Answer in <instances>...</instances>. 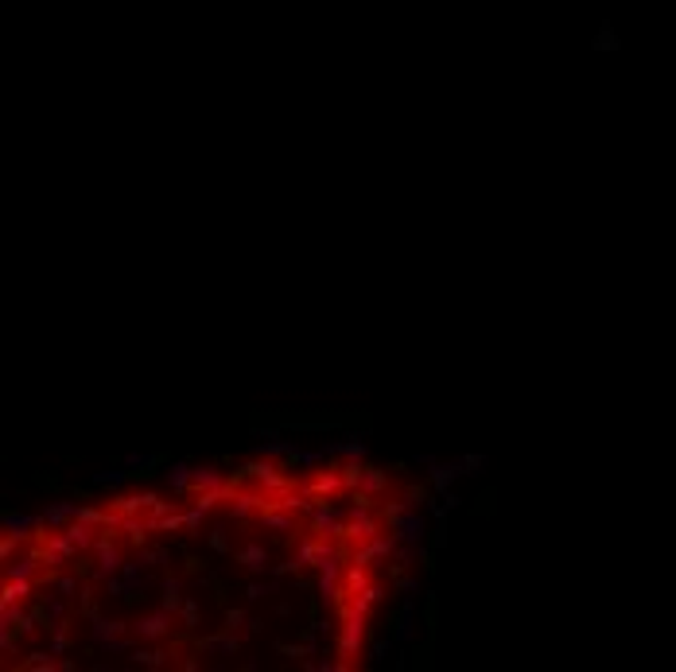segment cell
I'll use <instances>...</instances> for the list:
<instances>
[{
    "label": "cell",
    "instance_id": "obj_1",
    "mask_svg": "<svg viewBox=\"0 0 676 672\" xmlns=\"http://www.w3.org/2000/svg\"><path fill=\"white\" fill-rule=\"evenodd\" d=\"M366 614H350V618H342V626H338V657L346 661V665H354V657H361V649H366Z\"/></svg>",
    "mask_w": 676,
    "mask_h": 672
},
{
    "label": "cell",
    "instance_id": "obj_2",
    "mask_svg": "<svg viewBox=\"0 0 676 672\" xmlns=\"http://www.w3.org/2000/svg\"><path fill=\"white\" fill-rule=\"evenodd\" d=\"M307 521H311V533H315V536L342 541V533H346V509L331 505V497H319V505L307 513Z\"/></svg>",
    "mask_w": 676,
    "mask_h": 672
},
{
    "label": "cell",
    "instance_id": "obj_3",
    "mask_svg": "<svg viewBox=\"0 0 676 672\" xmlns=\"http://www.w3.org/2000/svg\"><path fill=\"white\" fill-rule=\"evenodd\" d=\"M129 629H133L129 622L102 618V614L89 622V637H94V645H102V649H109V653H125L129 649Z\"/></svg>",
    "mask_w": 676,
    "mask_h": 672
},
{
    "label": "cell",
    "instance_id": "obj_4",
    "mask_svg": "<svg viewBox=\"0 0 676 672\" xmlns=\"http://www.w3.org/2000/svg\"><path fill=\"white\" fill-rule=\"evenodd\" d=\"M94 579H109V575H117L121 571V563H125V556H121V548H117V541H113V533L109 529H102V536L94 541Z\"/></svg>",
    "mask_w": 676,
    "mask_h": 672
},
{
    "label": "cell",
    "instance_id": "obj_5",
    "mask_svg": "<svg viewBox=\"0 0 676 672\" xmlns=\"http://www.w3.org/2000/svg\"><path fill=\"white\" fill-rule=\"evenodd\" d=\"M377 533H381V517H377L374 509H358V505L346 509V533H342V541L361 544V541H374Z\"/></svg>",
    "mask_w": 676,
    "mask_h": 672
},
{
    "label": "cell",
    "instance_id": "obj_6",
    "mask_svg": "<svg viewBox=\"0 0 676 672\" xmlns=\"http://www.w3.org/2000/svg\"><path fill=\"white\" fill-rule=\"evenodd\" d=\"M171 618L175 614H168V610H152V614H140L136 618V626H133V634L140 637V641H163V637L171 634Z\"/></svg>",
    "mask_w": 676,
    "mask_h": 672
},
{
    "label": "cell",
    "instance_id": "obj_7",
    "mask_svg": "<svg viewBox=\"0 0 676 672\" xmlns=\"http://www.w3.org/2000/svg\"><path fill=\"white\" fill-rule=\"evenodd\" d=\"M393 536H397L400 544L420 548V544L427 541V517H424V509H412L405 521H397V525H393Z\"/></svg>",
    "mask_w": 676,
    "mask_h": 672
},
{
    "label": "cell",
    "instance_id": "obj_8",
    "mask_svg": "<svg viewBox=\"0 0 676 672\" xmlns=\"http://www.w3.org/2000/svg\"><path fill=\"white\" fill-rule=\"evenodd\" d=\"M156 489H140V494H121V497H109V509H117L121 517H133V513H144L156 505Z\"/></svg>",
    "mask_w": 676,
    "mask_h": 672
},
{
    "label": "cell",
    "instance_id": "obj_9",
    "mask_svg": "<svg viewBox=\"0 0 676 672\" xmlns=\"http://www.w3.org/2000/svg\"><path fill=\"white\" fill-rule=\"evenodd\" d=\"M195 645H199V653H222V657H237V653H241V637L229 634V629H222V634H206Z\"/></svg>",
    "mask_w": 676,
    "mask_h": 672
},
{
    "label": "cell",
    "instance_id": "obj_10",
    "mask_svg": "<svg viewBox=\"0 0 676 672\" xmlns=\"http://www.w3.org/2000/svg\"><path fill=\"white\" fill-rule=\"evenodd\" d=\"M303 489H307L311 497H334L338 489H346V482H342V470H338V467H331V470H319L315 478H307V482H303Z\"/></svg>",
    "mask_w": 676,
    "mask_h": 672
},
{
    "label": "cell",
    "instance_id": "obj_11",
    "mask_svg": "<svg viewBox=\"0 0 676 672\" xmlns=\"http://www.w3.org/2000/svg\"><path fill=\"white\" fill-rule=\"evenodd\" d=\"M222 486H229V478L222 475L214 462H202V467H195V475H191V494L187 497L202 494V489H222Z\"/></svg>",
    "mask_w": 676,
    "mask_h": 672
},
{
    "label": "cell",
    "instance_id": "obj_12",
    "mask_svg": "<svg viewBox=\"0 0 676 672\" xmlns=\"http://www.w3.org/2000/svg\"><path fill=\"white\" fill-rule=\"evenodd\" d=\"M459 475H463V462H432L427 467V482H432L435 494H447Z\"/></svg>",
    "mask_w": 676,
    "mask_h": 672
},
{
    "label": "cell",
    "instance_id": "obj_13",
    "mask_svg": "<svg viewBox=\"0 0 676 672\" xmlns=\"http://www.w3.org/2000/svg\"><path fill=\"white\" fill-rule=\"evenodd\" d=\"M412 610H416V599H405L389 614V634L397 637V641H412Z\"/></svg>",
    "mask_w": 676,
    "mask_h": 672
},
{
    "label": "cell",
    "instance_id": "obj_14",
    "mask_svg": "<svg viewBox=\"0 0 676 672\" xmlns=\"http://www.w3.org/2000/svg\"><path fill=\"white\" fill-rule=\"evenodd\" d=\"M234 560L241 563L245 571H253V575H265V571L272 568V563H268V548H265V544H245V548L237 552Z\"/></svg>",
    "mask_w": 676,
    "mask_h": 672
},
{
    "label": "cell",
    "instance_id": "obj_15",
    "mask_svg": "<svg viewBox=\"0 0 676 672\" xmlns=\"http://www.w3.org/2000/svg\"><path fill=\"white\" fill-rule=\"evenodd\" d=\"M39 517H43V525L55 533V529L70 525V521L78 517V502H55V505H47V509L39 513Z\"/></svg>",
    "mask_w": 676,
    "mask_h": 672
},
{
    "label": "cell",
    "instance_id": "obj_16",
    "mask_svg": "<svg viewBox=\"0 0 676 672\" xmlns=\"http://www.w3.org/2000/svg\"><path fill=\"white\" fill-rule=\"evenodd\" d=\"M183 583H179L175 575H163L160 579V607L168 610V614H179V607H183Z\"/></svg>",
    "mask_w": 676,
    "mask_h": 672
},
{
    "label": "cell",
    "instance_id": "obj_17",
    "mask_svg": "<svg viewBox=\"0 0 676 672\" xmlns=\"http://www.w3.org/2000/svg\"><path fill=\"white\" fill-rule=\"evenodd\" d=\"M191 475H195L191 462H171V470H168L171 494H175V497H187V494H191Z\"/></svg>",
    "mask_w": 676,
    "mask_h": 672
},
{
    "label": "cell",
    "instance_id": "obj_18",
    "mask_svg": "<svg viewBox=\"0 0 676 672\" xmlns=\"http://www.w3.org/2000/svg\"><path fill=\"white\" fill-rule=\"evenodd\" d=\"M28 595H31V579H8L4 591H0V610L20 607V602L28 599Z\"/></svg>",
    "mask_w": 676,
    "mask_h": 672
},
{
    "label": "cell",
    "instance_id": "obj_19",
    "mask_svg": "<svg viewBox=\"0 0 676 672\" xmlns=\"http://www.w3.org/2000/svg\"><path fill=\"white\" fill-rule=\"evenodd\" d=\"M168 661H175V657L163 653V649H144V645H136V649H133V665H140V668L160 672V668H168Z\"/></svg>",
    "mask_w": 676,
    "mask_h": 672
},
{
    "label": "cell",
    "instance_id": "obj_20",
    "mask_svg": "<svg viewBox=\"0 0 676 672\" xmlns=\"http://www.w3.org/2000/svg\"><path fill=\"white\" fill-rule=\"evenodd\" d=\"M257 517H261V525H265V529H272V533H292V529H295V517L288 509H261Z\"/></svg>",
    "mask_w": 676,
    "mask_h": 672
},
{
    "label": "cell",
    "instance_id": "obj_21",
    "mask_svg": "<svg viewBox=\"0 0 676 672\" xmlns=\"http://www.w3.org/2000/svg\"><path fill=\"white\" fill-rule=\"evenodd\" d=\"M0 521H4V529H20V533H36L43 525V517H31V513H20V509H4Z\"/></svg>",
    "mask_w": 676,
    "mask_h": 672
},
{
    "label": "cell",
    "instance_id": "obj_22",
    "mask_svg": "<svg viewBox=\"0 0 676 672\" xmlns=\"http://www.w3.org/2000/svg\"><path fill=\"white\" fill-rule=\"evenodd\" d=\"M459 505H463V497H459L455 489H447V494H440L435 502H427V517H432V521H443L451 509H459Z\"/></svg>",
    "mask_w": 676,
    "mask_h": 672
},
{
    "label": "cell",
    "instance_id": "obj_23",
    "mask_svg": "<svg viewBox=\"0 0 676 672\" xmlns=\"http://www.w3.org/2000/svg\"><path fill=\"white\" fill-rule=\"evenodd\" d=\"M31 541H36V533H20V529H8V533H4V541H0V560H12V552H20L23 548V544H31Z\"/></svg>",
    "mask_w": 676,
    "mask_h": 672
},
{
    "label": "cell",
    "instance_id": "obj_24",
    "mask_svg": "<svg viewBox=\"0 0 676 672\" xmlns=\"http://www.w3.org/2000/svg\"><path fill=\"white\" fill-rule=\"evenodd\" d=\"M412 668L416 672H432L435 668V637H424V645L412 649Z\"/></svg>",
    "mask_w": 676,
    "mask_h": 672
},
{
    "label": "cell",
    "instance_id": "obj_25",
    "mask_svg": "<svg viewBox=\"0 0 676 672\" xmlns=\"http://www.w3.org/2000/svg\"><path fill=\"white\" fill-rule=\"evenodd\" d=\"M20 668H47L51 672V668H59V653L55 649H31L28 657L20 661Z\"/></svg>",
    "mask_w": 676,
    "mask_h": 672
},
{
    "label": "cell",
    "instance_id": "obj_26",
    "mask_svg": "<svg viewBox=\"0 0 676 672\" xmlns=\"http://www.w3.org/2000/svg\"><path fill=\"white\" fill-rule=\"evenodd\" d=\"M342 583H346V591L350 595H358V591H366L374 579H369V568H361V563H350L346 568V575H342Z\"/></svg>",
    "mask_w": 676,
    "mask_h": 672
},
{
    "label": "cell",
    "instance_id": "obj_27",
    "mask_svg": "<svg viewBox=\"0 0 676 672\" xmlns=\"http://www.w3.org/2000/svg\"><path fill=\"white\" fill-rule=\"evenodd\" d=\"M393 641H397L393 634H377L374 641H369V649H366V661H369V665H381V661L393 653Z\"/></svg>",
    "mask_w": 676,
    "mask_h": 672
},
{
    "label": "cell",
    "instance_id": "obj_28",
    "mask_svg": "<svg viewBox=\"0 0 676 672\" xmlns=\"http://www.w3.org/2000/svg\"><path fill=\"white\" fill-rule=\"evenodd\" d=\"M494 513H498V489L494 486H486L482 494L474 497V517H482V521H490Z\"/></svg>",
    "mask_w": 676,
    "mask_h": 672
},
{
    "label": "cell",
    "instance_id": "obj_29",
    "mask_svg": "<svg viewBox=\"0 0 676 672\" xmlns=\"http://www.w3.org/2000/svg\"><path fill=\"white\" fill-rule=\"evenodd\" d=\"M385 486H389V470L369 467V462H366V470H361V489H369V494H381Z\"/></svg>",
    "mask_w": 676,
    "mask_h": 672
},
{
    "label": "cell",
    "instance_id": "obj_30",
    "mask_svg": "<svg viewBox=\"0 0 676 672\" xmlns=\"http://www.w3.org/2000/svg\"><path fill=\"white\" fill-rule=\"evenodd\" d=\"M432 494H435V489H432V482H412L408 489H405V502H408V509H427V502H432Z\"/></svg>",
    "mask_w": 676,
    "mask_h": 672
},
{
    "label": "cell",
    "instance_id": "obj_31",
    "mask_svg": "<svg viewBox=\"0 0 676 672\" xmlns=\"http://www.w3.org/2000/svg\"><path fill=\"white\" fill-rule=\"evenodd\" d=\"M408 513H412V509H408V502H405V497H400V502H385V505H381V521H385L389 529L397 525V521H405Z\"/></svg>",
    "mask_w": 676,
    "mask_h": 672
},
{
    "label": "cell",
    "instance_id": "obj_32",
    "mask_svg": "<svg viewBox=\"0 0 676 672\" xmlns=\"http://www.w3.org/2000/svg\"><path fill=\"white\" fill-rule=\"evenodd\" d=\"M125 478H133L129 470H97L94 475V489H117Z\"/></svg>",
    "mask_w": 676,
    "mask_h": 672
},
{
    "label": "cell",
    "instance_id": "obj_33",
    "mask_svg": "<svg viewBox=\"0 0 676 672\" xmlns=\"http://www.w3.org/2000/svg\"><path fill=\"white\" fill-rule=\"evenodd\" d=\"M78 614H82L86 622H94L97 614H102V610H97V595H94V587H82V591H78Z\"/></svg>",
    "mask_w": 676,
    "mask_h": 672
},
{
    "label": "cell",
    "instance_id": "obj_34",
    "mask_svg": "<svg viewBox=\"0 0 676 672\" xmlns=\"http://www.w3.org/2000/svg\"><path fill=\"white\" fill-rule=\"evenodd\" d=\"M206 544H210L214 556H229V533H226V525H214L210 533H206Z\"/></svg>",
    "mask_w": 676,
    "mask_h": 672
},
{
    "label": "cell",
    "instance_id": "obj_35",
    "mask_svg": "<svg viewBox=\"0 0 676 672\" xmlns=\"http://www.w3.org/2000/svg\"><path fill=\"white\" fill-rule=\"evenodd\" d=\"M424 629H427V637H435V629H440V599L435 595L424 599Z\"/></svg>",
    "mask_w": 676,
    "mask_h": 672
},
{
    "label": "cell",
    "instance_id": "obj_36",
    "mask_svg": "<svg viewBox=\"0 0 676 672\" xmlns=\"http://www.w3.org/2000/svg\"><path fill=\"white\" fill-rule=\"evenodd\" d=\"M179 618H183V629H199V599H195V595H187V599H183Z\"/></svg>",
    "mask_w": 676,
    "mask_h": 672
},
{
    "label": "cell",
    "instance_id": "obj_37",
    "mask_svg": "<svg viewBox=\"0 0 676 672\" xmlns=\"http://www.w3.org/2000/svg\"><path fill=\"white\" fill-rule=\"evenodd\" d=\"M183 517H187V536H191V541H199V536H202V517H206V513L191 502V509H183Z\"/></svg>",
    "mask_w": 676,
    "mask_h": 672
},
{
    "label": "cell",
    "instance_id": "obj_38",
    "mask_svg": "<svg viewBox=\"0 0 676 672\" xmlns=\"http://www.w3.org/2000/svg\"><path fill=\"white\" fill-rule=\"evenodd\" d=\"M245 622H249V614L237 610V607H226V618H222V629H229V634H241Z\"/></svg>",
    "mask_w": 676,
    "mask_h": 672
},
{
    "label": "cell",
    "instance_id": "obj_39",
    "mask_svg": "<svg viewBox=\"0 0 676 672\" xmlns=\"http://www.w3.org/2000/svg\"><path fill=\"white\" fill-rule=\"evenodd\" d=\"M67 626H70V622H59V626L51 629V649L59 653V657L67 653V645H70V629H67Z\"/></svg>",
    "mask_w": 676,
    "mask_h": 672
},
{
    "label": "cell",
    "instance_id": "obj_40",
    "mask_svg": "<svg viewBox=\"0 0 676 672\" xmlns=\"http://www.w3.org/2000/svg\"><path fill=\"white\" fill-rule=\"evenodd\" d=\"M303 568H307V563H303L300 556H292V560H284V563H272L268 575H300Z\"/></svg>",
    "mask_w": 676,
    "mask_h": 672
},
{
    "label": "cell",
    "instance_id": "obj_41",
    "mask_svg": "<svg viewBox=\"0 0 676 672\" xmlns=\"http://www.w3.org/2000/svg\"><path fill=\"white\" fill-rule=\"evenodd\" d=\"M315 544H319V536H303V541L295 544V556H300V560L307 563V568L315 563Z\"/></svg>",
    "mask_w": 676,
    "mask_h": 672
},
{
    "label": "cell",
    "instance_id": "obj_42",
    "mask_svg": "<svg viewBox=\"0 0 676 672\" xmlns=\"http://www.w3.org/2000/svg\"><path fill=\"white\" fill-rule=\"evenodd\" d=\"M463 475H482L486 470V455H463Z\"/></svg>",
    "mask_w": 676,
    "mask_h": 672
},
{
    "label": "cell",
    "instance_id": "obj_43",
    "mask_svg": "<svg viewBox=\"0 0 676 672\" xmlns=\"http://www.w3.org/2000/svg\"><path fill=\"white\" fill-rule=\"evenodd\" d=\"M78 571H74V575H59V579H55V591H59V595H67V599H70V595L74 591H78Z\"/></svg>",
    "mask_w": 676,
    "mask_h": 672
},
{
    "label": "cell",
    "instance_id": "obj_44",
    "mask_svg": "<svg viewBox=\"0 0 676 672\" xmlns=\"http://www.w3.org/2000/svg\"><path fill=\"white\" fill-rule=\"evenodd\" d=\"M427 544H432V548H443V544H447V525H443V521H435V525L427 529Z\"/></svg>",
    "mask_w": 676,
    "mask_h": 672
},
{
    "label": "cell",
    "instance_id": "obj_45",
    "mask_svg": "<svg viewBox=\"0 0 676 672\" xmlns=\"http://www.w3.org/2000/svg\"><path fill=\"white\" fill-rule=\"evenodd\" d=\"M0 649H4V653L20 649V634H12V626H0Z\"/></svg>",
    "mask_w": 676,
    "mask_h": 672
},
{
    "label": "cell",
    "instance_id": "obj_46",
    "mask_svg": "<svg viewBox=\"0 0 676 672\" xmlns=\"http://www.w3.org/2000/svg\"><path fill=\"white\" fill-rule=\"evenodd\" d=\"M280 591V587L276 583H249V587H245V599H253V602H257V599H265V595H276Z\"/></svg>",
    "mask_w": 676,
    "mask_h": 672
},
{
    "label": "cell",
    "instance_id": "obj_47",
    "mask_svg": "<svg viewBox=\"0 0 676 672\" xmlns=\"http://www.w3.org/2000/svg\"><path fill=\"white\" fill-rule=\"evenodd\" d=\"M420 568H424L427 571V575H432V571H435V548H432V544H420Z\"/></svg>",
    "mask_w": 676,
    "mask_h": 672
},
{
    "label": "cell",
    "instance_id": "obj_48",
    "mask_svg": "<svg viewBox=\"0 0 676 672\" xmlns=\"http://www.w3.org/2000/svg\"><path fill=\"white\" fill-rule=\"evenodd\" d=\"M36 486H39V489H51V494H55V489L62 486V478H59V475H36Z\"/></svg>",
    "mask_w": 676,
    "mask_h": 672
},
{
    "label": "cell",
    "instance_id": "obj_49",
    "mask_svg": "<svg viewBox=\"0 0 676 672\" xmlns=\"http://www.w3.org/2000/svg\"><path fill=\"white\" fill-rule=\"evenodd\" d=\"M393 587H397L400 595H412V591H416L420 583H416V579H412V575H400V579H393Z\"/></svg>",
    "mask_w": 676,
    "mask_h": 672
},
{
    "label": "cell",
    "instance_id": "obj_50",
    "mask_svg": "<svg viewBox=\"0 0 676 672\" xmlns=\"http://www.w3.org/2000/svg\"><path fill=\"white\" fill-rule=\"evenodd\" d=\"M183 568L191 571V575H202V571H206V563L199 560V556H191V552H187V563H183Z\"/></svg>",
    "mask_w": 676,
    "mask_h": 672
},
{
    "label": "cell",
    "instance_id": "obj_51",
    "mask_svg": "<svg viewBox=\"0 0 676 672\" xmlns=\"http://www.w3.org/2000/svg\"><path fill=\"white\" fill-rule=\"evenodd\" d=\"M595 47H618V39L610 36V28H603L599 31V39H595Z\"/></svg>",
    "mask_w": 676,
    "mask_h": 672
},
{
    "label": "cell",
    "instance_id": "obj_52",
    "mask_svg": "<svg viewBox=\"0 0 676 672\" xmlns=\"http://www.w3.org/2000/svg\"><path fill=\"white\" fill-rule=\"evenodd\" d=\"M261 626H265L261 618H249V622H245V629H241V634H261Z\"/></svg>",
    "mask_w": 676,
    "mask_h": 672
},
{
    "label": "cell",
    "instance_id": "obj_53",
    "mask_svg": "<svg viewBox=\"0 0 676 672\" xmlns=\"http://www.w3.org/2000/svg\"><path fill=\"white\" fill-rule=\"evenodd\" d=\"M276 618H292V602H276Z\"/></svg>",
    "mask_w": 676,
    "mask_h": 672
},
{
    "label": "cell",
    "instance_id": "obj_54",
    "mask_svg": "<svg viewBox=\"0 0 676 672\" xmlns=\"http://www.w3.org/2000/svg\"><path fill=\"white\" fill-rule=\"evenodd\" d=\"M179 668H187V672H199V661H195V657H183V661H179Z\"/></svg>",
    "mask_w": 676,
    "mask_h": 672
},
{
    "label": "cell",
    "instance_id": "obj_55",
    "mask_svg": "<svg viewBox=\"0 0 676 672\" xmlns=\"http://www.w3.org/2000/svg\"><path fill=\"white\" fill-rule=\"evenodd\" d=\"M74 668H78V665H74L70 657H59V672H74Z\"/></svg>",
    "mask_w": 676,
    "mask_h": 672
}]
</instances>
